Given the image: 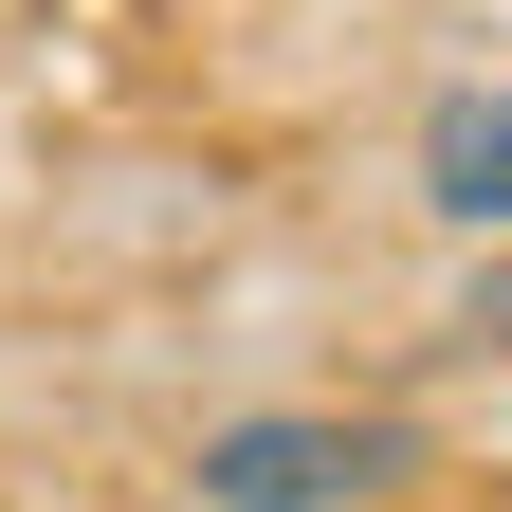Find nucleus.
Instances as JSON below:
<instances>
[{"label":"nucleus","mask_w":512,"mask_h":512,"mask_svg":"<svg viewBox=\"0 0 512 512\" xmlns=\"http://www.w3.org/2000/svg\"><path fill=\"white\" fill-rule=\"evenodd\" d=\"M384 476H421L403 421H220L183 512H366Z\"/></svg>","instance_id":"obj_1"},{"label":"nucleus","mask_w":512,"mask_h":512,"mask_svg":"<svg viewBox=\"0 0 512 512\" xmlns=\"http://www.w3.org/2000/svg\"><path fill=\"white\" fill-rule=\"evenodd\" d=\"M421 202L476 220V238H512V92H439L421 110Z\"/></svg>","instance_id":"obj_2"}]
</instances>
